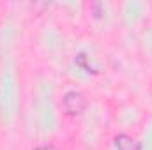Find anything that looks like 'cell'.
Segmentation results:
<instances>
[{"label":"cell","instance_id":"1","mask_svg":"<svg viewBox=\"0 0 152 150\" xmlns=\"http://www.w3.org/2000/svg\"><path fill=\"white\" fill-rule=\"evenodd\" d=\"M62 104H64V110L67 115H80V113L85 110V106H87V101H85V97H83V94L81 92H78V90H69L66 95H64V99H62Z\"/></svg>","mask_w":152,"mask_h":150},{"label":"cell","instance_id":"2","mask_svg":"<svg viewBox=\"0 0 152 150\" xmlns=\"http://www.w3.org/2000/svg\"><path fill=\"white\" fill-rule=\"evenodd\" d=\"M115 147H117V150H140L138 143L127 134H118L115 138Z\"/></svg>","mask_w":152,"mask_h":150},{"label":"cell","instance_id":"3","mask_svg":"<svg viewBox=\"0 0 152 150\" xmlns=\"http://www.w3.org/2000/svg\"><path fill=\"white\" fill-rule=\"evenodd\" d=\"M34 150H58V149L53 147V145H39V147H36Z\"/></svg>","mask_w":152,"mask_h":150}]
</instances>
